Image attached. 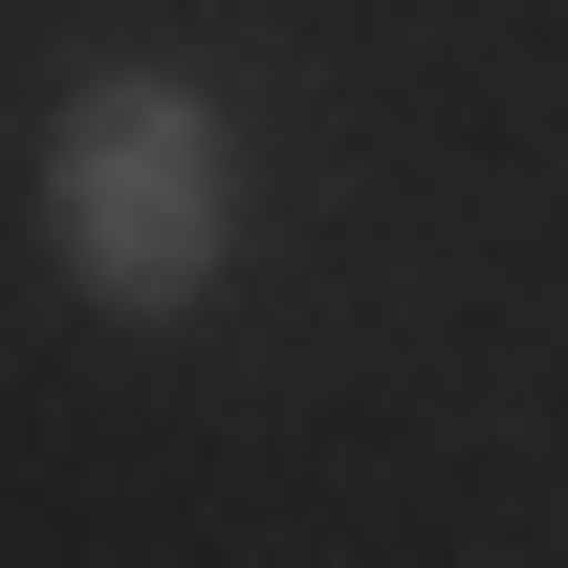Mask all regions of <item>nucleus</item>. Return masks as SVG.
<instances>
[{"label": "nucleus", "mask_w": 568, "mask_h": 568, "mask_svg": "<svg viewBox=\"0 0 568 568\" xmlns=\"http://www.w3.org/2000/svg\"><path fill=\"white\" fill-rule=\"evenodd\" d=\"M44 241H67V284L110 306V328H175L219 284V241H241V175H219V110L175 67H110L67 88V132H44Z\"/></svg>", "instance_id": "f257e3e1"}]
</instances>
